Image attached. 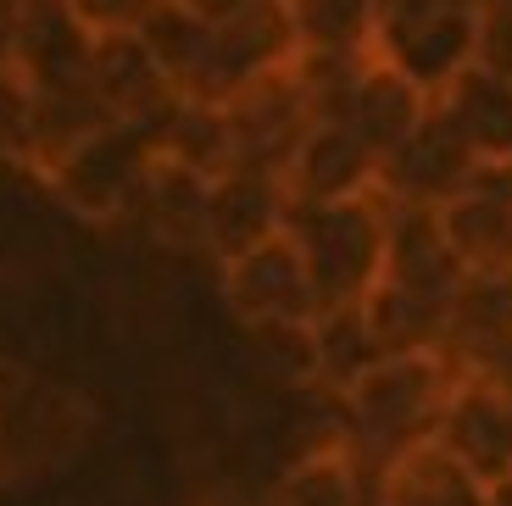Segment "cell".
<instances>
[{
  "label": "cell",
  "mask_w": 512,
  "mask_h": 506,
  "mask_svg": "<svg viewBox=\"0 0 512 506\" xmlns=\"http://www.w3.org/2000/svg\"><path fill=\"white\" fill-rule=\"evenodd\" d=\"M451 390H457V367L446 362V351L384 356L373 373H362L334 401L340 406V440L362 468V479L373 484L396 456L435 440Z\"/></svg>",
  "instance_id": "obj_1"
},
{
  "label": "cell",
  "mask_w": 512,
  "mask_h": 506,
  "mask_svg": "<svg viewBox=\"0 0 512 506\" xmlns=\"http://www.w3.org/2000/svg\"><path fill=\"white\" fill-rule=\"evenodd\" d=\"M284 234L301 251L318 312L362 306L384 279V201H340V206H290Z\"/></svg>",
  "instance_id": "obj_2"
},
{
  "label": "cell",
  "mask_w": 512,
  "mask_h": 506,
  "mask_svg": "<svg viewBox=\"0 0 512 506\" xmlns=\"http://www.w3.org/2000/svg\"><path fill=\"white\" fill-rule=\"evenodd\" d=\"M145 167H151V128L112 123V128H101L95 140H84L78 151H67L62 162L45 167L39 184H45L73 217L123 223V217H134V206H140Z\"/></svg>",
  "instance_id": "obj_3"
},
{
  "label": "cell",
  "mask_w": 512,
  "mask_h": 506,
  "mask_svg": "<svg viewBox=\"0 0 512 506\" xmlns=\"http://www.w3.org/2000/svg\"><path fill=\"white\" fill-rule=\"evenodd\" d=\"M290 62H295V28L284 0H251L240 17L212 28V45H206L201 67H195L179 101L229 106L234 95H245L268 73H284Z\"/></svg>",
  "instance_id": "obj_4"
},
{
  "label": "cell",
  "mask_w": 512,
  "mask_h": 506,
  "mask_svg": "<svg viewBox=\"0 0 512 506\" xmlns=\"http://www.w3.org/2000/svg\"><path fill=\"white\" fill-rule=\"evenodd\" d=\"M479 156L474 145L462 140V128L446 117V106L429 101L423 123L412 128V140L401 145L396 156H384L379 162V201L390 206H429L440 212L446 201H457L479 173Z\"/></svg>",
  "instance_id": "obj_5"
},
{
  "label": "cell",
  "mask_w": 512,
  "mask_h": 506,
  "mask_svg": "<svg viewBox=\"0 0 512 506\" xmlns=\"http://www.w3.org/2000/svg\"><path fill=\"white\" fill-rule=\"evenodd\" d=\"M218 295H223V306H229V317L240 329L318 317L307 267H301V251H295L290 234H273L268 245H256V251L223 262L218 267Z\"/></svg>",
  "instance_id": "obj_6"
},
{
  "label": "cell",
  "mask_w": 512,
  "mask_h": 506,
  "mask_svg": "<svg viewBox=\"0 0 512 506\" xmlns=\"http://www.w3.org/2000/svg\"><path fill=\"white\" fill-rule=\"evenodd\" d=\"M90 429V406L51 379H28L12 401H0V479L62 462Z\"/></svg>",
  "instance_id": "obj_7"
},
{
  "label": "cell",
  "mask_w": 512,
  "mask_h": 506,
  "mask_svg": "<svg viewBox=\"0 0 512 506\" xmlns=\"http://www.w3.org/2000/svg\"><path fill=\"white\" fill-rule=\"evenodd\" d=\"M229 128H234V167H251V173H273L284 178L290 156L301 151V140L312 134V106L295 84V73H268L262 84H251L245 95H234L229 106Z\"/></svg>",
  "instance_id": "obj_8"
},
{
  "label": "cell",
  "mask_w": 512,
  "mask_h": 506,
  "mask_svg": "<svg viewBox=\"0 0 512 506\" xmlns=\"http://www.w3.org/2000/svg\"><path fill=\"white\" fill-rule=\"evenodd\" d=\"M440 228L468 279H512V167H479L474 184L440 206Z\"/></svg>",
  "instance_id": "obj_9"
},
{
  "label": "cell",
  "mask_w": 512,
  "mask_h": 506,
  "mask_svg": "<svg viewBox=\"0 0 512 506\" xmlns=\"http://www.w3.org/2000/svg\"><path fill=\"white\" fill-rule=\"evenodd\" d=\"M435 445L496 495L501 484H512V401L479 379H457Z\"/></svg>",
  "instance_id": "obj_10"
},
{
  "label": "cell",
  "mask_w": 512,
  "mask_h": 506,
  "mask_svg": "<svg viewBox=\"0 0 512 506\" xmlns=\"http://www.w3.org/2000/svg\"><path fill=\"white\" fill-rule=\"evenodd\" d=\"M284 217H290L284 178L234 167V173L212 178V190H206V251L201 256H212V267L234 262V256L268 245L273 234H284Z\"/></svg>",
  "instance_id": "obj_11"
},
{
  "label": "cell",
  "mask_w": 512,
  "mask_h": 506,
  "mask_svg": "<svg viewBox=\"0 0 512 506\" xmlns=\"http://www.w3.org/2000/svg\"><path fill=\"white\" fill-rule=\"evenodd\" d=\"M284 195H290V206L368 201V195H379V156L346 123H312V134L284 167Z\"/></svg>",
  "instance_id": "obj_12"
},
{
  "label": "cell",
  "mask_w": 512,
  "mask_h": 506,
  "mask_svg": "<svg viewBox=\"0 0 512 506\" xmlns=\"http://www.w3.org/2000/svg\"><path fill=\"white\" fill-rule=\"evenodd\" d=\"M462 262L451 256L440 212L429 206H390L384 201V279L390 290L429 295V301H451L462 290Z\"/></svg>",
  "instance_id": "obj_13"
},
{
  "label": "cell",
  "mask_w": 512,
  "mask_h": 506,
  "mask_svg": "<svg viewBox=\"0 0 512 506\" xmlns=\"http://www.w3.org/2000/svg\"><path fill=\"white\" fill-rule=\"evenodd\" d=\"M90 89L112 112V123L128 128H156L167 106L179 101V89L162 78L140 34H95L90 39Z\"/></svg>",
  "instance_id": "obj_14"
},
{
  "label": "cell",
  "mask_w": 512,
  "mask_h": 506,
  "mask_svg": "<svg viewBox=\"0 0 512 506\" xmlns=\"http://www.w3.org/2000/svg\"><path fill=\"white\" fill-rule=\"evenodd\" d=\"M373 56L390 62L407 84H418L429 101H440L479 62V12L468 0H451L446 12H435L423 28H412L407 39H396V45H384Z\"/></svg>",
  "instance_id": "obj_15"
},
{
  "label": "cell",
  "mask_w": 512,
  "mask_h": 506,
  "mask_svg": "<svg viewBox=\"0 0 512 506\" xmlns=\"http://www.w3.org/2000/svg\"><path fill=\"white\" fill-rule=\"evenodd\" d=\"M423 112H429V95H423L418 84H407L390 62L368 56V67H362V78H357V89H351L340 123L384 162V156H396L401 145L412 140V128L423 123Z\"/></svg>",
  "instance_id": "obj_16"
},
{
  "label": "cell",
  "mask_w": 512,
  "mask_h": 506,
  "mask_svg": "<svg viewBox=\"0 0 512 506\" xmlns=\"http://www.w3.org/2000/svg\"><path fill=\"white\" fill-rule=\"evenodd\" d=\"M101 128H112V112H106L101 95L90 89V73L67 78V84H39V89L28 84V162L23 167L45 173L67 151L95 140Z\"/></svg>",
  "instance_id": "obj_17"
},
{
  "label": "cell",
  "mask_w": 512,
  "mask_h": 506,
  "mask_svg": "<svg viewBox=\"0 0 512 506\" xmlns=\"http://www.w3.org/2000/svg\"><path fill=\"white\" fill-rule=\"evenodd\" d=\"M206 190H212V178H201L190 167L151 151L134 217L145 223V234L162 251H206Z\"/></svg>",
  "instance_id": "obj_18"
},
{
  "label": "cell",
  "mask_w": 512,
  "mask_h": 506,
  "mask_svg": "<svg viewBox=\"0 0 512 506\" xmlns=\"http://www.w3.org/2000/svg\"><path fill=\"white\" fill-rule=\"evenodd\" d=\"M368 506H490V490L429 440L368 484Z\"/></svg>",
  "instance_id": "obj_19"
},
{
  "label": "cell",
  "mask_w": 512,
  "mask_h": 506,
  "mask_svg": "<svg viewBox=\"0 0 512 506\" xmlns=\"http://www.w3.org/2000/svg\"><path fill=\"white\" fill-rule=\"evenodd\" d=\"M90 28L73 17L67 0L51 6H23V28H17V56L12 67L28 84H67V78L90 73Z\"/></svg>",
  "instance_id": "obj_20"
},
{
  "label": "cell",
  "mask_w": 512,
  "mask_h": 506,
  "mask_svg": "<svg viewBox=\"0 0 512 506\" xmlns=\"http://www.w3.org/2000/svg\"><path fill=\"white\" fill-rule=\"evenodd\" d=\"M446 117L462 128V140L474 145L485 167H512V78L490 67H468L457 84L440 95Z\"/></svg>",
  "instance_id": "obj_21"
},
{
  "label": "cell",
  "mask_w": 512,
  "mask_h": 506,
  "mask_svg": "<svg viewBox=\"0 0 512 506\" xmlns=\"http://www.w3.org/2000/svg\"><path fill=\"white\" fill-rule=\"evenodd\" d=\"M151 151L167 156V162L190 167L201 178H223L234 173V128L223 106L206 101H173L167 117L151 128Z\"/></svg>",
  "instance_id": "obj_22"
},
{
  "label": "cell",
  "mask_w": 512,
  "mask_h": 506,
  "mask_svg": "<svg viewBox=\"0 0 512 506\" xmlns=\"http://www.w3.org/2000/svg\"><path fill=\"white\" fill-rule=\"evenodd\" d=\"M262 506H368V479L351 462L346 440H323L273 479Z\"/></svg>",
  "instance_id": "obj_23"
},
{
  "label": "cell",
  "mask_w": 512,
  "mask_h": 506,
  "mask_svg": "<svg viewBox=\"0 0 512 506\" xmlns=\"http://www.w3.org/2000/svg\"><path fill=\"white\" fill-rule=\"evenodd\" d=\"M362 317L373 329V345L384 356H423V351H446L451 334V301H429V295H407V290H379L362 301Z\"/></svg>",
  "instance_id": "obj_24"
},
{
  "label": "cell",
  "mask_w": 512,
  "mask_h": 506,
  "mask_svg": "<svg viewBox=\"0 0 512 506\" xmlns=\"http://www.w3.org/2000/svg\"><path fill=\"white\" fill-rule=\"evenodd\" d=\"M312 329H318V390L329 395V401H340L362 373H373V367L384 362V351L373 345V329H368V317H362V306L318 312Z\"/></svg>",
  "instance_id": "obj_25"
},
{
  "label": "cell",
  "mask_w": 512,
  "mask_h": 506,
  "mask_svg": "<svg viewBox=\"0 0 512 506\" xmlns=\"http://www.w3.org/2000/svg\"><path fill=\"white\" fill-rule=\"evenodd\" d=\"M295 51L368 56L373 51V0H284Z\"/></svg>",
  "instance_id": "obj_26"
},
{
  "label": "cell",
  "mask_w": 512,
  "mask_h": 506,
  "mask_svg": "<svg viewBox=\"0 0 512 506\" xmlns=\"http://www.w3.org/2000/svg\"><path fill=\"white\" fill-rule=\"evenodd\" d=\"M245 334V356L268 384L279 390H318V329L312 317L301 323H256Z\"/></svg>",
  "instance_id": "obj_27"
},
{
  "label": "cell",
  "mask_w": 512,
  "mask_h": 506,
  "mask_svg": "<svg viewBox=\"0 0 512 506\" xmlns=\"http://www.w3.org/2000/svg\"><path fill=\"white\" fill-rule=\"evenodd\" d=\"M134 34H140V45L151 51V62L162 67V78L184 95V84L195 78L206 45H212V23H201L195 12H184L179 0H162V6L134 28Z\"/></svg>",
  "instance_id": "obj_28"
},
{
  "label": "cell",
  "mask_w": 512,
  "mask_h": 506,
  "mask_svg": "<svg viewBox=\"0 0 512 506\" xmlns=\"http://www.w3.org/2000/svg\"><path fill=\"white\" fill-rule=\"evenodd\" d=\"M0 162H28V78L0 67Z\"/></svg>",
  "instance_id": "obj_29"
},
{
  "label": "cell",
  "mask_w": 512,
  "mask_h": 506,
  "mask_svg": "<svg viewBox=\"0 0 512 506\" xmlns=\"http://www.w3.org/2000/svg\"><path fill=\"white\" fill-rule=\"evenodd\" d=\"M67 6L90 34H134L162 0H67Z\"/></svg>",
  "instance_id": "obj_30"
},
{
  "label": "cell",
  "mask_w": 512,
  "mask_h": 506,
  "mask_svg": "<svg viewBox=\"0 0 512 506\" xmlns=\"http://www.w3.org/2000/svg\"><path fill=\"white\" fill-rule=\"evenodd\" d=\"M479 67L512 78V0H496L479 12Z\"/></svg>",
  "instance_id": "obj_31"
},
{
  "label": "cell",
  "mask_w": 512,
  "mask_h": 506,
  "mask_svg": "<svg viewBox=\"0 0 512 506\" xmlns=\"http://www.w3.org/2000/svg\"><path fill=\"white\" fill-rule=\"evenodd\" d=\"M17 28H23V0H0V67L17 56Z\"/></svg>",
  "instance_id": "obj_32"
},
{
  "label": "cell",
  "mask_w": 512,
  "mask_h": 506,
  "mask_svg": "<svg viewBox=\"0 0 512 506\" xmlns=\"http://www.w3.org/2000/svg\"><path fill=\"white\" fill-rule=\"evenodd\" d=\"M179 6H184V12H195L201 23L218 28V23H229V17H240L245 6H251V0H179Z\"/></svg>",
  "instance_id": "obj_33"
},
{
  "label": "cell",
  "mask_w": 512,
  "mask_h": 506,
  "mask_svg": "<svg viewBox=\"0 0 512 506\" xmlns=\"http://www.w3.org/2000/svg\"><path fill=\"white\" fill-rule=\"evenodd\" d=\"M23 6H51V0H23Z\"/></svg>",
  "instance_id": "obj_34"
}]
</instances>
